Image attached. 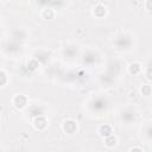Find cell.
<instances>
[{
    "label": "cell",
    "instance_id": "1",
    "mask_svg": "<svg viewBox=\"0 0 152 152\" xmlns=\"http://www.w3.org/2000/svg\"><path fill=\"white\" fill-rule=\"evenodd\" d=\"M13 104L17 108H24L28 104V100L24 95H17L15 99H13Z\"/></svg>",
    "mask_w": 152,
    "mask_h": 152
},
{
    "label": "cell",
    "instance_id": "9",
    "mask_svg": "<svg viewBox=\"0 0 152 152\" xmlns=\"http://www.w3.org/2000/svg\"><path fill=\"white\" fill-rule=\"evenodd\" d=\"M6 75H5V73H3V71H0V86H3L4 83H6Z\"/></svg>",
    "mask_w": 152,
    "mask_h": 152
},
{
    "label": "cell",
    "instance_id": "4",
    "mask_svg": "<svg viewBox=\"0 0 152 152\" xmlns=\"http://www.w3.org/2000/svg\"><path fill=\"white\" fill-rule=\"evenodd\" d=\"M35 127H36L37 130H43V129H45V127H46V120H45L43 117L36 118V120H35Z\"/></svg>",
    "mask_w": 152,
    "mask_h": 152
},
{
    "label": "cell",
    "instance_id": "10",
    "mask_svg": "<svg viewBox=\"0 0 152 152\" xmlns=\"http://www.w3.org/2000/svg\"><path fill=\"white\" fill-rule=\"evenodd\" d=\"M28 67H30V68L33 70V69H36V68L38 67V64H37V62H36V61H31V62L29 63V64H28Z\"/></svg>",
    "mask_w": 152,
    "mask_h": 152
},
{
    "label": "cell",
    "instance_id": "2",
    "mask_svg": "<svg viewBox=\"0 0 152 152\" xmlns=\"http://www.w3.org/2000/svg\"><path fill=\"white\" fill-rule=\"evenodd\" d=\"M99 133H100L101 137L107 138V137L112 135V127H111L109 125H102L100 127V130H99Z\"/></svg>",
    "mask_w": 152,
    "mask_h": 152
},
{
    "label": "cell",
    "instance_id": "5",
    "mask_svg": "<svg viewBox=\"0 0 152 152\" xmlns=\"http://www.w3.org/2000/svg\"><path fill=\"white\" fill-rule=\"evenodd\" d=\"M115 144H117V139L114 138L113 135H109V137H107V138H106V145H107L108 147H113V146H115Z\"/></svg>",
    "mask_w": 152,
    "mask_h": 152
},
{
    "label": "cell",
    "instance_id": "3",
    "mask_svg": "<svg viewBox=\"0 0 152 152\" xmlns=\"http://www.w3.org/2000/svg\"><path fill=\"white\" fill-rule=\"evenodd\" d=\"M63 129L67 133H74L76 131V124L73 121V120H68L64 122V126H63Z\"/></svg>",
    "mask_w": 152,
    "mask_h": 152
},
{
    "label": "cell",
    "instance_id": "7",
    "mask_svg": "<svg viewBox=\"0 0 152 152\" xmlns=\"http://www.w3.org/2000/svg\"><path fill=\"white\" fill-rule=\"evenodd\" d=\"M43 16H44V18L51 19V18L54 17V11H53V10H44V12H43Z\"/></svg>",
    "mask_w": 152,
    "mask_h": 152
},
{
    "label": "cell",
    "instance_id": "11",
    "mask_svg": "<svg viewBox=\"0 0 152 152\" xmlns=\"http://www.w3.org/2000/svg\"><path fill=\"white\" fill-rule=\"evenodd\" d=\"M131 152H143L140 149H139V147H134V149H132L131 150Z\"/></svg>",
    "mask_w": 152,
    "mask_h": 152
},
{
    "label": "cell",
    "instance_id": "8",
    "mask_svg": "<svg viewBox=\"0 0 152 152\" xmlns=\"http://www.w3.org/2000/svg\"><path fill=\"white\" fill-rule=\"evenodd\" d=\"M142 93H143L144 95H150V93H151V88H150V86H143V88H142Z\"/></svg>",
    "mask_w": 152,
    "mask_h": 152
},
{
    "label": "cell",
    "instance_id": "6",
    "mask_svg": "<svg viewBox=\"0 0 152 152\" xmlns=\"http://www.w3.org/2000/svg\"><path fill=\"white\" fill-rule=\"evenodd\" d=\"M139 71H140V66L138 63H133V64L130 66V73L133 75H137Z\"/></svg>",
    "mask_w": 152,
    "mask_h": 152
}]
</instances>
